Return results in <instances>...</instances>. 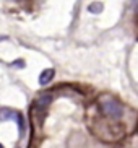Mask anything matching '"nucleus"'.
<instances>
[{
	"mask_svg": "<svg viewBox=\"0 0 138 148\" xmlns=\"http://www.w3.org/2000/svg\"><path fill=\"white\" fill-rule=\"evenodd\" d=\"M101 109H102V112L106 114V116L115 119V121L122 119V116H124L122 106L119 104L115 99H112V98H102V99H101Z\"/></svg>",
	"mask_w": 138,
	"mask_h": 148,
	"instance_id": "obj_1",
	"label": "nucleus"
},
{
	"mask_svg": "<svg viewBox=\"0 0 138 148\" xmlns=\"http://www.w3.org/2000/svg\"><path fill=\"white\" fill-rule=\"evenodd\" d=\"M51 101H52V95H47V93L41 95L38 99H36V103H34L36 111H39V112H44V111L47 109V106L51 104Z\"/></svg>",
	"mask_w": 138,
	"mask_h": 148,
	"instance_id": "obj_2",
	"label": "nucleus"
},
{
	"mask_svg": "<svg viewBox=\"0 0 138 148\" xmlns=\"http://www.w3.org/2000/svg\"><path fill=\"white\" fill-rule=\"evenodd\" d=\"M52 78H54V70L47 69V70H44L42 73H41V77H39V83L44 86V85H47Z\"/></svg>",
	"mask_w": 138,
	"mask_h": 148,
	"instance_id": "obj_3",
	"label": "nucleus"
},
{
	"mask_svg": "<svg viewBox=\"0 0 138 148\" xmlns=\"http://www.w3.org/2000/svg\"><path fill=\"white\" fill-rule=\"evenodd\" d=\"M18 112L15 111H10V109H2L0 111V121H7V119H16Z\"/></svg>",
	"mask_w": 138,
	"mask_h": 148,
	"instance_id": "obj_4",
	"label": "nucleus"
},
{
	"mask_svg": "<svg viewBox=\"0 0 138 148\" xmlns=\"http://www.w3.org/2000/svg\"><path fill=\"white\" fill-rule=\"evenodd\" d=\"M101 10H102V3H99V2H93V3L89 5L91 13H99Z\"/></svg>",
	"mask_w": 138,
	"mask_h": 148,
	"instance_id": "obj_5",
	"label": "nucleus"
},
{
	"mask_svg": "<svg viewBox=\"0 0 138 148\" xmlns=\"http://www.w3.org/2000/svg\"><path fill=\"white\" fill-rule=\"evenodd\" d=\"M3 39H5V38H0V41H3Z\"/></svg>",
	"mask_w": 138,
	"mask_h": 148,
	"instance_id": "obj_6",
	"label": "nucleus"
},
{
	"mask_svg": "<svg viewBox=\"0 0 138 148\" xmlns=\"http://www.w3.org/2000/svg\"><path fill=\"white\" fill-rule=\"evenodd\" d=\"M0 148H3V147H2V145H0Z\"/></svg>",
	"mask_w": 138,
	"mask_h": 148,
	"instance_id": "obj_7",
	"label": "nucleus"
}]
</instances>
